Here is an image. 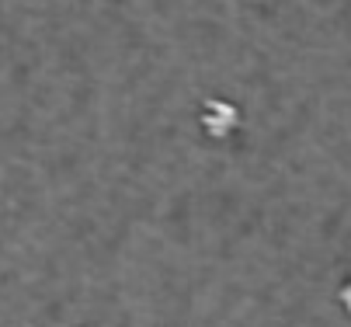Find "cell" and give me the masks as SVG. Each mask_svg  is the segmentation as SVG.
I'll list each match as a JSON object with an SVG mask.
<instances>
[{"mask_svg": "<svg viewBox=\"0 0 351 327\" xmlns=\"http://www.w3.org/2000/svg\"><path fill=\"white\" fill-rule=\"evenodd\" d=\"M344 306L351 310V286H344Z\"/></svg>", "mask_w": 351, "mask_h": 327, "instance_id": "cell-1", "label": "cell"}]
</instances>
